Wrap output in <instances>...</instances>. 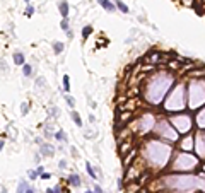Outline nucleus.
<instances>
[{
  "label": "nucleus",
  "mask_w": 205,
  "mask_h": 193,
  "mask_svg": "<svg viewBox=\"0 0 205 193\" xmlns=\"http://www.w3.org/2000/svg\"><path fill=\"white\" fill-rule=\"evenodd\" d=\"M27 190H29V188H27V183H26V181H22V183L19 185V188H17V193H26Z\"/></svg>",
  "instance_id": "9d476101"
},
{
  "label": "nucleus",
  "mask_w": 205,
  "mask_h": 193,
  "mask_svg": "<svg viewBox=\"0 0 205 193\" xmlns=\"http://www.w3.org/2000/svg\"><path fill=\"white\" fill-rule=\"evenodd\" d=\"M98 2H99V5H101L104 10H108V12H113V10H115V5H113L109 0H98Z\"/></svg>",
  "instance_id": "f03ea898"
},
{
  "label": "nucleus",
  "mask_w": 205,
  "mask_h": 193,
  "mask_svg": "<svg viewBox=\"0 0 205 193\" xmlns=\"http://www.w3.org/2000/svg\"><path fill=\"white\" fill-rule=\"evenodd\" d=\"M22 74H24L26 77H29V75H31V67H29V65H24V67H22Z\"/></svg>",
  "instance_id": "2eb2a0df"
},
{
  "label": "nucleus",
  "mask_w": 205,
  "mask_h": 193,
  "mask_svg": "<svg viewBox=\"0 0 205 193\" xmlns=\"http://www.w3.org/2000/svg\"><path fill=\"white\" fill-rule=\"evenodd\" d=\"M41 178H43V180H50V178H51V174H50V173H43V174H41Z\"/></svg>",
  "instance_id": "aec40b11"
},
{
  "label": "nucleus",
  "mask_w": 205,
  "mask_h": 193,
  "mask_svg": "<svg viewBox=\"0 0 205 193\" xmlns=\"http://www.w3.org/2000/svg\"><path fill=\"white\" fill-rule=\"evenodd\" d=\"M53 48H55V53L58 55V53H62V50H63V44H62V43H58V41H55V43H53Z\"/></svg>",
  "instance_id": "f8f14e48"
},
{
  "label": "nucleus",
  "mask_w": 205,
  "mask_h": 193,
  "mask_svg": "<svg viewBox=\"0 0 205 193\" xmlns=\"http://www.w3.org/2000/svg\"><path fill=\"white\" fill-rule=\"evenodd\" d=\"M116 7H118V9H120L123 14H127V12H128V7H127V5H125L121 0H116Z\"/></svg>",
  "instance_id": "423d86ee"
},
{
  "label": "nucleus",
  "mask_w": 205,
  "mask_h": 193,
  "mask_svg": "<svg viewBox=\"0 0 205 193\" xmlns=\"http://www.w3.org/2000/svg\"><path fill=\"white\" fill-rule=\"evenodd\" d=\"M60 26H62V29H63V31H67V32H70V29H68V21H67V19H62V22H60Z\"/></svg>",
  "instance_id": "ddd939ff"
},
{
  "label": "nucleus",
  "mask_w": 205,
  "mask_h": 193,
  "mask_svg": "<svg viewBox=\"0 0 205 193\" xmlns=\"http://www.w3.org/2000/svg\"><path fill=\"white\" fill-rule=\"evenodd\" d=\"M26 2H29V0H26Z\"/></svg>",
  "instance_id": "a878e982"
},
{
  "label": "nucleus",
  "mask_w": 205,
  "mask_h": 193,
  "mask_svg": "<svg viewBox=\"0 0 205 193\" xmlns=\"http://www.w3.org/2000/svg\"><path fill=\"white\" fill-rule=\"evenodd\" d=\"M60 14H62V19H67V17H68V3H67V0H62V2H60Z\"/></svg>",
  "instance_id": "f257e3e1"
},
{
  "label": "nucleus",
  "mask_w": 205,
  "mask_h": 193,
  "mask_svg": "<svg viewBox=\"0 0 205 193\" xmlns=\"http://www.w3.org/2000/svg\"><path fill=\"white\" fill-rule=\"evenodd\" d=\"M55 139H56V140H67L63 132H56V133H55Z\"/></svg>",
  "instance_id": "dca6fc26"
},
{
  "label": "nucleus",
  "mask_w": 205,
  "mask_h": 193,
  "mask_svg": "<svg viewBox=\"0 0 205 193\" xmlns=\"http://www.w3.org/2000/svg\"><path fill=\"white\" fill-rule=\"evenodd\" d=\"M14 62H15V65H22V67L26 65V63H24V55H22V53H15V55H14Z\"/></svg>",
  "instance_id": "20e7f679"
},
{
  "label": "nucleus",
  "mask_w": 205,
  "mask_h": 193,
  "mask_svg": "<svg viewBox=\"0 0 205 193\" xmlns=\"http://www.w3.org/2000/svg\"><path fill=\"white\" fill-rule=\"evenodd\" d=\"M86 169H87V174H89V176H91L92 180H96V173H94V169H92V166H91L89 162L86 164Z\"/></svg>",
  "instance_id": "1a4fd4ad"
},
{
  "label": "nucleus",
  "mask_w": 205,
  "mask_h": 193,
  "mask_svg": "<svg viewBox=\"0 0 205 193\" xmlns=\"http://www.w3.org/2000/svg\"><path fill=\"white\" fill-rule=\"evenodd\" d=\"M135 156H137V152H135V151H132V154H130V156H127V157H125V161H123V166H125V168H127V166H128V162H130V161H132V159H133V157H135Z\"/></svg>",
  "instance_id": "6e6552de"
},
{
  "label": "nucleus",
  "mask_w": 205,
  "mask_h": 193,
  "mask_svg": "<svg viewBox=\"0 0 205 193\" xmlns=\"http://www.w3.org/2000/svg\"><path fill=\"white\" fill-rule=\"evenodd\" d=\"M94 190H96V193H103V190H101V188H99V186H96V188H94Z\"/></svg>",
  "instance_id": "4be33fe9"
},
{
  "label": "nucleus",
  "mask_w": 205,
  "mask_h": 193,
  "mask_svg": "<svg viewBox=\"0 0 205 193\" xmlns=\"http://www.w3.org/2000/svg\"><path fill=\"white\" fill-rule=\"evenodd\" d=\"M26 193H34V190H33V188H29V190H27Z\"/></svg>",
  "instance_id": "5701e85b"
},
{
  "label": "nucleus",
  "mask_w": 205,
  "mask_h": 193,
  "mask_svg": "<svg viewBox=\"0 0 205 193\" xmlns=\"http://www.w3.org/2000/svg\"><path fill=\"white\" fill-rule=\"evenodd\" d=\"M91 32H92V27H91V26H86V27L82 29V38L86 39V38H87V36H89Z\"/></svg>",
  "instance_id": "9b49d317"
},
{
  "label": "nucleus",
  "mask_w": 205,
  "mask_h": 193,
  "mask_svg": "<svg viewBox=\"0 0 205 193\" xmlns=\"http://www.w3.org/2000/svg\"><path fill=\"white\" fill-rule=\"evenodd\" d=\"M65 99H67V103H68V106H72V108H74V99H72L70 96H67Z\"/></svg>",
  "instance_id": "6ab92c4d"
},
{
  "label": "nucleus",
  "mask_w": 205,
  "mask_h": 193,
  "mask_svg": "<svg viewBox=\"0 0 205 193\" xmlns=\"http://www.w3.org/2000/svg\"><path fill=\"white\" fill-rule=\"evenodd\" d=\"M139 193H147V192H145V190H142V192H139Z\"/></svg>",
  "instance_id": "b1692460"
},
{
  "label": "nucleus",
  "mask_w": 205,
  "mask_h": 193,
  "mask_svg": "<svg viewBox=\"0 0 205 193\" xmlns=\"http://www.w3.org/2000/svg\"><path fill=\"white\" fill-rule=\"evenodd\" d=\"M55 149L51 147V145H43V156H53L55 152H53Z\"/></svg>",
  "instance_id": "39448f33"
},
{
  "label": "nucleus",
  "mask_w": 205,
  "mask_h": 193,
  "mask_svg": "<svg viewBox=\"0 0 205 193\" xmlns=\"http://www.w3.org/2000/svg\"><path fill=\"white\" fill-rule=\"evenodd\" d=\"M72 118H74V121H75V125L77 127H82V120H80V116H79V113H72Z\"/></svg>",
  "instance_id": "0eeeda50"
},
{
  "label": "nucleus",
  "mask_w": 205,
  "mask_h": 193,
  "mask_svg": "<svg viewBox=\"0 0 205 193\" xmlns=\"http://www.w3.org/2000/svg\"><path fill=\"white\" fill-rule=\"evenodd\" d=\"M38 174H39L38 171H29V173H27V176H29V180H36V178H38Z\"/></svg>",
  "instance_id": "f3484780"
},
{
  "label": "nucleus",
  "mask_w": 205,
  "mask_h": 193,
  "mask_svg": "<svg viewBox=\"0 0 205 193\" xmlns=\"http://www.w3.org/2000/svg\"><path fill=\"white\" fill-rule=\"evenodd\" d=\"M68 183H70L72 186H80V178H79L77 174H70V178H68Z\"/></svg>",
  "instance_id": "7ed1b4c3"
},
{
  "label": "nucleus",
  "mask_w": 205,
  "mask_h": 193,
  "mask_svg": "<svg viewBox=\"0 0 205 193\" xmlns=\"http://www.w3.org/2000/svg\"><path fill=\"white\" fill-rule=\"evenodd\" d=\"M86 193H92V192H86Z\"/></svg>",
  "instance_id": "393cba45"
},
{
  "label": "nucleus",
  "mask_w": 205,
  "mask_h": 193,
  "mask_svg": "<svg viewBox=\"0 0 205 193\" xmlns=\"http://www.w3.org/2000/svg\"><path fill=\"white\" fill-rule=\"evenodd\" d=\"M68 82H70L68 75H63V89H65V91H68V89H70V84H68Z\"/></svg>",
  "instance_id": "4468645a"
},
{
  "label": "nucleus",
  "mask_w": 205,
  "mask_h": 193,
  "mask_svg": "<svg viewBox=\"0 0 205 193\" xmlns=\"http://www.w3.org/2000/svg\"><path fill=\"white\" fill-rule=\"evenodd\" d=\"M31 14H34V9H33V7L29 5V7L26 9V15H31Z\"/></svg>",
  "instance_id": "a211bd4d"
},
{
  "label": "nucleus",
  "mask_w": 205,
  "mask_h": 193,
  "mask_svg": "<svg viewBox=\"0 0 205 193\" xmlns=\"http://www.w3.org/2000/svg\"><path fill=\"white\" fill-rule=\"evenodd\" d=\"M26 109H27V104H22V115H26V113H27Z\"/></svg>",
  "instance_id": "412c9836"
}]
</instances>
